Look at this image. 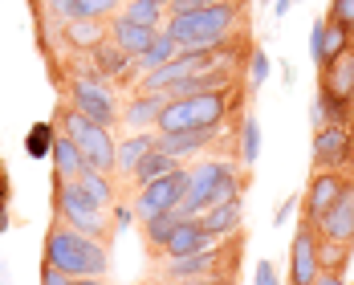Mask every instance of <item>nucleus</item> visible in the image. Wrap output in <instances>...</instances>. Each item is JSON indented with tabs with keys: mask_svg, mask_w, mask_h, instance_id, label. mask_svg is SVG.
Here are the masks:
<instances>
[{
	"mask_svg": "<svg viewBox=\"0 0 354 285\" xmlns=\"http://www.w3.org/2000/svg\"><path fill=\"white\" fill-rule=\"evenodd\" d=\"M57 131L77 142L82 159H86L94 172H110V176H114V167H118V139L110 135V127H98V122H90L86 114H77L73 107H62L57 110Z\"/></svg>",
	"mask_w": 354,
	"mask_h": 285,
	"instance_id": "6",
	"label": "nucleus"
},
{
	"mask_svg": "<svg viewBox=\"0 0 354 285\" xmlns=\"http://www.w3.org/2000/svg\"><path fill=\"white\" fill-rule=\"evenodd\" d=\"M187 285H236V277H224V282H187Z\"/></svg>",
	"mask_w": 354,
	"mask_h": 285,
	"instance_id": "43",
	"label": "nucleus"
},
{
	"mask_svg": "<svg viewBox=\"0 0 354 285\" xmlns=\"http://www.w3.org/2000/svg\"><path fill=\"white\" fill-rule=\"evenodd\" d=\"M245 90L224 86V90H208V94H187V98H167V107L159 110L155 135H176V131H200V127H224V118L232 110H241Z\"/></svg>",
	"mask_w": 354,
	"mask_h": 285,
	"instance_id": "1",
	"label": "nucleus"
},
{
	"mask_svg": "<svg viewBox=\"0 0 354 285\" xmlns=\"http://www.w3.org/2000/svg\"><path fill=\"white\" fill-rule=\"evenodd\" d=\"M77 187L94 200V204H102V208H114L118 204V183L110 172H94V167H86L82 176H77Z\"/></svg>",
	"mask_w": 354,
	"mask_h": 285,
	"instance_id": "25",
	"label": "nucleus"
},
{
	"mask_svg": "<svg viewBox=\"0 0 354 285\" xmlns=\"http://www.w3.org/2000/svg\"><path fill=\"white\" fill-rule=\"evenodd\" d=\"M41 285H70V277H66L62 269H53V265L45 261V265H41Z\"/></svg>",
	"mask_w": 354,
	"mask_h": 285,
	"instance_id": "36",
	"label": "nucleus"
},
{
	"mask_svg": "<svg viewBox=\"0 0 354 285\" xmlns=\"http://www.w3.org/2000/svg\"><path fill=\"white\" fill-rule=\"evenodd\" d=\"M241 257H245V232H232V237L216 241L212 249L167 261L159 269V277H167V282H224V277H236Z\"/></svg>",
	"mask_w": 354,
	"mask_h": 285,
	"instance_id": "4",
	"label": "nucleus"
},
{
	"mask_svg": "<svg viewBox=\"0 0 354 285\" xmlns=\"http://www.w3.org/2000/svg\"><path fill=\"white\" fill-rule=\"evenodd\" d=\"M118 17H127L135 25H147V29H159V21L167 17V4L163 0H127Z\"/></svg>",
	"mask_w": 354,
	"mask_h": 285,
	"instance_id": "29",
	"label": "nucleus"
},
{
	"mask_svg": "<svg viewBox=\"0 0 354 285\" xmlns=\"http://www.w3.org/2000/svg\"><path fill=\"white\" fill-rule=\"evenodd\" d=\"M179 167H183V163H179V159H171V155H163V151H159V147H155V151H151V155H147V159H142L139 167H135V172H131V187H135V192H142V187H147V183H155V179L171 176V172H179Z\"/></svg>",
	"mask_w": 354,
	"mask_h": 285,
	"instance_id": "24",
	"label": "nucleus"
},
{
	"mask_svg": "<svg viewBox=\"0 0 354 285\" xmlns=\"http://www.w3.org/2000/svg\"><path fill=\"white\" fill-rule=\"evenodd\" d=\"M265 77H269V53L257 45V49L248 53V86H257V90H261V86H265Z\"/></svg>",
	"mask_w": 354,
	"mask_h": 285,
	"instance_id": "32",
	"label": "nucleus"
},
{
	"mask_svg": "<svg viewBox=\"0 0 354 285\" xmlns=\"http://www.w3.org/2000/svg\"><path fill=\"white\" fill-rule=\"evenodd\" d=\"M326 17L354 33V0H330V12H326Z\"/></svg>",
	"mask_w": 354,
	"mask_h": 285,
	"instance_id": "33",
	"label": "nucleus"
},
{
	"mask_svg": "<svg viewBox=\"0 0 354 285\" xmlns=\"http://www.w3.org/2000/svg\"><path fill=\"white\" fill-rule=\"evenodd\" d=\"M163 107H167L163 94H131V102H127V110H122V122L135 127V131H155L159 110Z\"/></svg>",
	"mask_w": 354,
	"mask_h": 285,
	"instance_id": "21",
	"label": "nucleus"
},
{
	"mask_svg": "<svg viewBox=\"0 0 354 285\" xmlns=\"http://www.w3.org/2000/svg\"><path fill=\"white\" fill-rule=\"evenodd\" d=\"M45 261L53 269H62L66 277H106L110 245L77 232L62 220H53V228L45 232Z\"/></svg>",
	"mask_w": 354,
	"mask_h": 285,
	"instance_id": "3",
	"label": "nucleus"
},
{
	"mask_svg": "<svg viewBox=\"0 0 354 285\" xmlns=\"http://www.w3.org/2000/svg\"><path fill=\"white\" fill-rule=\"evenodd\" d=\"M346 49H354V33L351 29H342L338 21H330V17H314V25H310V57H314V66H330V62H338Z\"/></svg>",
	"mask_w": 354,
	"mask_h": 285,
	"instance_id": "12",
	"label": "nucleus"
},
{
	"mask_svg": "<svg viewBox=\"0 0 354 285\" xmlns=\"http://www.w3.org/2000/svg\"><path fill=\"white\" fill-rule=\"evenodd\" d=\"M293 4H297V0H273V12H277V17H285Z\"/></svg>",
	"mask_w": 354,
	"mask_h": 285,
	"instance_id": "41",
	"label": "nucleus"
},
{
	"mask_svg": "<svg viewBox=\"0 0 354 285\" xmlns=\"http://www.w3.org/2000/svg\"><path fill=\"white\" fill-rule=\"evenodd\" d=\"M155 142H159L155 131H135V135H127V139L118 142V167H114V176H131L142 159L155 151Z\"/></svg>",
	"mask_w": 354,
	"mask_h": 285,
	"instance_id": "20",
	"label": "nucleus"
},
{
	"mask_svg": "<svg viewBox=\"0 0 354 285\" xmlns=\"http://www.w3.org/2000/svg\"><path fill=\"white\" fill-rule=\"evenodd\" d=\"M142 285H187V282H167V277H159V273H155V277H147Z\"/></svg>",
	"mask_w": 354,
	"mask_h": 285,
	"instance_id": "42",
	"label": "nucleus"
},
{
	"mask_svg": "<svg viewBox=\"0 0 354 285\" xmlns=\"http://www.w3.org/2000/svg\"><path fill=\"white\" fill-rule=\"evenodd\" d=\"M70 285H110L106 277H70Z\"/></svg>",
	"mask_w": 354,
	"mask_h": 285,
	"instance_id": "38",
	"label": "nucleus"
},
{
	"mask_svg": "<svg viewBox=\"0 0 354 285\" xmlns=\"http://www.w3.org/2000/svg\"><path fill=\"white\" fill-rule=\"evenodd\" d=\"M53 212H57L62 224H70V228L94 237V241H102V245H110V237H114L110 208L94 204V200L77 187V179H53Z\"/></svg>",
	"mask_w": 354,
	"mask_h": 285,
	"instance_id": "5",
	"label": "nucleus"
},
{
	"mask_svg": "<svg viewBox=\"0 0 354 285\" xmlns=\"http://www.w3.org/2000/svg\"><path fill=\"white\" fill-rule=\"evenodd\" d=\"M289 208H293V200H285L281 208H277V216H273V224H285V220H289Z\"/></svg>",
	"mask_w": 354,
	"mask_h": 285,
	"instance_id": "39",
	"label": "nucleus"
},
{
	"mask_svg": "<svg viewBox=\"0 0 354 285\" xmlns=\"http://www.w3.org/2000/svg\"><path fill=\"white\" fill-rule=\"evenodd\" d=\"M106 25L110 21H62L57 25V37H62V45L90 53L98 41H106Z\"/></svg>",
	"mask_w": 354,
	"mask_h": 285,
	"instance_id": "19",
	"label": "nucleus"
},
{
	"mask_svg": "<svg viewBox=\"0 0 354 285\" xmlns=\"http://www.w3.org/2000/svg\"><path fill=\"white\" fill-rule=\"evenodd\" d=\"M66 94H70L66 107H73L77 114H86L90 122L110 127V131H114V122H122V110H118L114 94H110V82H90L82 73H70L66 77Z\"/></svg>",
	"mask_w": 354,
	"mask_h": 285,
	"instance_id": "7",
	"label": "nucleus"
},
{
	"mask_svg": "<svg viewBox=\"0 0 354 285\" xmlns=\"http://www.w3.org/2000/svg\"><path fill=\"white\" fill-rule=\"evenodd\" d=\"M351 257H354V245H342V241L318 237V265H322V273H346Z\"/></svg>",
	"mask_w": 354,
	"mask_h": 285,
	"instance_id": "28",
	"label": "nucleus"
},
{
	"mask_svg": "<svg viewBox=\"0 0 354 285\" xmlns=\"http://www.w3.org/2000/svg\"><path fill=\"white\" fill-rule=\"evenodd\" d=\"M183 192H187V167H179L171 176L147 183L142 192H135V216L147 220V216H159V212H176Z\"/></svg>",
	"mask_w": 354,
	"mask_h": 285,
	"instance_id": "9",
	"label": "nucleus"
},
{
	"mask_svg": "<svg viewBox=\"0 0 354 285\" xmlns=\"http://www.w3.org/2000/svg\"><path fill=\"white\" fill-rule=\"evenodd\" d=\"M212 237H232V232H241V224H245V208H241V200H228V204H216L208 208L204 216H196Z\"/></svg>",
	"mask_w": 354,
	"mask_h": 285,
	"instance_id": "23",
	"label": "nucleus"
},
{
	"mask_svg": "<svg viewBox=\"0 0 354 285\" xmlns=\"http://www.w3.org/2000/svg\"><path fill=\"white\" fill-rule=\"evenodd\" d=\"M216 241H224V237H212L200 220H179V228L171 232V241L163 245V261H176V257H192V252H204L212 249Z\"/></svg>",
	"mask_w": 354,
	"mask_h": 285,
	"instance_id": "16",
	"label": "nucleus"
},
{
	"mask_svg": "<svg viewBox=\"0 0 354 285\" xmlns=\"http://www.w3.org/2000/svg\"><path fill=\"white\" fill-rule=\"evenodd\" d=\"M252 282H257V285H281V282H277V269H273V261H257V273H252Z\"/></svg>",
	"mask_w": 354,
	"mask_h": 285,
	"instance_id": "35",
	"label": "nucleus"
},
{
	"mask_svg": "<svg viewBox=\"0 0 354 285\" xmlns=\"http://www.w3.org/2000/svg\"><path fill=\"white\" fill-rule=\"evenodd\" d=\"M354 163L351 127H322L314 135V172H346Z\"/></svg>",
	"mask_w": 354,
	"mask_h": 285,
	"instance_id": "11",
	"label": "nucleus"
},
{
	"mask_svg": "<svg viewBox=\"0 0 354 285\" xmlns=\"http://www.w3.org/2000/svg\"><path fill=\"white\" fill-rule=\"evenodd\" d=\"M106 33L122 53L139 57V53H147V49L155 45V37L163 33V29H147V25H135V21H127V17H114V21L106 25Z\"/></svg>",
	"mask_w": 354,
	"mask_h": 285,
	"instance_id": "18",
	"label": "nucleus"
},
{
	"mask_svg": "<svg viewBox=\"0 0 354 285\" xmlns=\"http://www.w3.org/2000/svg\"><path fill=\"white\" fill-rule=\"evenodd\" d=\"M110 220H114V228H131L139 216H135V208H127V204H114L110 208Z\"/></svg>",
	"mask_w": 354,
	"mask_h": 285,
	"instance_id": "34",
	"label": "nucleus"
},
{
	"mask_svg": "<svg viewBox=\"0 0 354 285\" xmlns=\"http://www.w3.org/2000/svg\"><path fill=\"white\" fill-rule=\"evenodd\" d=\"M314 285H346V277H342V273H322Z\"/></svg>",
	"mask_w": 354,
	"mask_h": 285,
	"instance_id": "37",
	"label": "nucleus"
},
{
	"mask_svg": "<svg viewBox=\"0 0 354 285\" xmlns=\"http://www.w3.org/2000/svg\"><path fill=\"white\" fill-rule=\"evenodd\" d=\"M346 179H351L346 172H314V176H310V187H306V196H301V216H306L310 224H318L322 216L338 204Z\"/></svg>",
	"mask_w": 354,
	"mask_h": 285,
	"instance_id": "13",
	"label": "nucleus"
},
{
	"mask_svg": "<svg viewBox=\"0 0 354 285\" xmlns=\"http://www.w3.org/2000/svg\"><path fill=\"white\" fill-rule=\"evenodd\" d=\"M220 139V127H200V131H176V135H159V151L163 155H171V159H187V155H196V151H208L212 142Z\"/></svg>",
	"mask_w": 354,
	"mask_h": 285,
	"instance_id": "17",
	"label": "nucleus"
},
{
	"mask_svg": "<svg viewBox=\"0 0 354 285\" xmlns=\"http://www.w3.org/2000/svg\"><path fill=\"white\" fill-rule=\"evenodd\" d=\"M241 21H245V12H241L236 0H216L208 8L167 17V29L163 33L176 37L179 49H220L228 37L241 29Z\"/></svg>",
	"mask_w": 354,
	"mask_h": 285,
	"instance_id": "2",
	"label": "nucleus"
},
{
	"mask_svg": "<svg viewBox=\"0 0 354 285\" xmlns=\"http://www.w3.org/2000/svg\"><path fill=\"white\" fill-rule=\"evenodd\" d=\"M318 237H330V241H342V245H354V176L346 179V187H342V196H338V204L330 208V212L322 216L318 224Z\"/></svg>",
	"mask_w": 354,
	"mask_h": 285,
	"instance_id": "15",
	"label": "nucleus"
},
{
	"mask_svg": "<svg viewBox=\"0 0 354 285\" xmlns=\"http://www.w3.org/2000/svg\"><path fill=\"white\" fill-rule=\"evenodd\" d=\"M53 139H57V122H33L29 135H25V155L29 159H49Z\"/></svg>",
	"mask_w": 354,
	"mask_h": 285,
	"instance_id": "30",
	"label": "nucleus"
},
{
	"mask_svg": "<svg viewBox=\"0 0 354 285\" xmlns=\"http://www.w3.org/2000/svg\"><path fill=\"white\" fill-rule=\"evenodd\" d=\"M232 172V163H224V159H204V163H196V167H187V192H183V200H179L176 212L183 220H196V216H204L212 208L216 200V187H220V179Z\"/></svg>",
	"mask_w": 354,
	"mask_h": 285,
	"instance_id": "8",
	"label": "nucleus"
},
{
	"mask_svg": "<svg viewBox=\"0 0 354 285\" xmlns=\"http://www.w3.org/2000/svg\"><path fill=\"white\" fill-rule=\"evenodd\" d=\"M45 12L57 21H114L122 0H45Z\"/></svg>",
	"mask_w": 354,
	"mask_h": 285,
	"instance_id": "14",
	"label": "nucleus"
},
{
	"mask_svg": "<svg viewBox=\"0 0 354 285\" xmlns=\"http://www.w3.org/2000/svg\"><path fill=\"white\" fill-rule=\"evenodd\" d=\"M8 224H12L8 220V200H0V232H8Z\"/></svg>",
	"mask_w": 354,
	"mask_h": 285,
	"instance_id": "40",
	"label": "nucleus"
},
{
	"mask_svg": "<svg viewBox=\"0 0 354 285\" xmlns=\"http://www.w3.org/2000/svg\"><path fill=\"white\" fill-rule=\"evenodd\" d=\"M179 220H183L179 212H159V216H147V220H139L147 249H151V252H163V245L171 241V232L179 228Z\"/></svg>",
	"mask_w": 354,
	"mask_h": 285,
	"instance_id": "26",
	"label": "nucleus"
},
{
	"mask_svg": "<svg viewBox=\"0 0 354 285\" xmlns=\"http://www.w3.org/2000/svg\"><path fill=\"white\" fill-rule=\"evenodd\" d=\"M318 277H322L318 228L301 216L297 220V232H293V245H289V285H314Z\"/></svg>",
	"mask_w": 354,
	"mask_h": 285,
	"instance_id": "10",
	"label": "nucleus"
},
{
	"mask_svg": "<svg viewBox=\"0 0 354 285\" xmlns=\"http://www.w3.org/2000/svg\"><path fill=\"white\" fill-rule=\"evenodd\" d=\"M49 159H53V176L57 179H77L90 163L82 159V151H77V142L70 135H62L57 131V139H53V151H49Z\"/></svg>",
	"mask_w": 354,
	"mask_h": 285,
	"instance_id": "22",
	"label": "nucleus"
},
{
	"mask_svg": "<svg viewBox=\"0 0 354 285\" xmlns=\"http://www.w3.org/2000/svg\"><path fill=\"white\" fill-rule=\"evenodd\" d=\"M171 57H179V41H176V37H167V33H159V37H155V45H151L147 53L135 57V70L151 73V70H159V66H167Z\"/></svg>",
	"mask_w": 354,
	"mask_h": 285,
	"instance_id": "27",
	"label": "nucleus"
},
{
	"mask_svg": "<svg viewBox=\"0 0 354 285\" xmlns=\"http://www.w3.org/2000/svg\"><path fill=\"white\" fill-rule=\"evenodd\" d=\"M163 4H171V0H163Z\"/></svg>",
	"mask_w": 354,
	"mask_h": 285,
	"instance_id": "44",
	"label": "nucleus"
},
{
	"mask_svg": "<svg viewBox=\"0 0 354 285\" xmlns=\"http://www.w3.org/2000/svg\"><path fill=\"white\" fill-rule=\"evenodd\" d=\"M257 155H261V122L252 118V114H245L241 118V163H257Z\"/></svg>",
	"mask_w": 354,
	"mask_h": 285,
	"instance_id": "31",
	"label": "nucleus"
}]
</instances>
